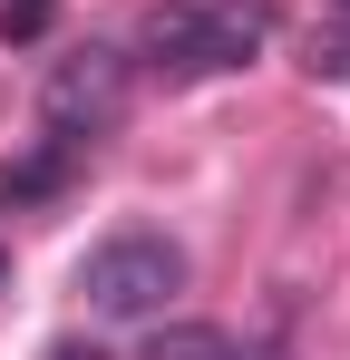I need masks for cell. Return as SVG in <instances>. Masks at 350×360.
<instances>
[{"instance_id": "obj_4", "label": "cell", "mask_w": 350, "mask_h": 360, "mask_svg": "<svg viewBox=\"0 0 350 360\" xmlns=\"http://www.w3.org/2000/svg\"><path fill=\"white\" fill-rule=\"evenodd\" d=\"M136 360H243V351H233V331H214V321H156Z\"/></svg>"}, {"instance_id": "obj_3", "label": "cell", "mask_w": 350, "mask_h": 360, "mask_svg": "<svg viewBox=\"0 0 350 360\" xmlns=\"http://www.w3.org/2000/svg\"><path fill=\"white\" fill-rule=\"evenodd\" d=\"M117 108H127V59L117 49H78V59L49 68V127L68 146L98 136V127H117Z\"/></svg>"}, {"instance_id": "obj_10", "label": "cell", "mask_w": 350, "mask_h": 360, "mask_svg": "<svg viewBox=\"0 0 350 360\" xmlns=\"http://www.w3.org/2000/svg\"><path fill=\"white\" fill-rule=\"evenodd\" d=\"M0 292H10V243H0Z\"/></svg>"}, {"instance_id": "obj_2", "label": "cell", "mask_w": 350, "mask_h": 360, "mask_svg": "<svg viewBox=\"0 0 350 360\" xmlns=\"http://www.w3.org/2000/svg\"><path fill=\"white\" fill-rule=\"evenodd\" d=\"M78 292H88V311H108V321H156L166 292H185V253L166 234H108L78 263Z\"/></svg>"}, {"instance_id": "obj_8", "label": "cell", "mask_w": 350, "mask_h": 360, "mask_svg": "<svg viewBox=\"0 0 350 360\" xmlns=\"http://www.w3.org/2000/svg\"><path fill=\"white\" fill-rule=\"evenodd\" d=\"M49 360H108L98 341H49Z\"/></svg>"}, {"instance_id": "obj_1", "label": "cell", "mask_w": 350, "mask_h": 360, "mask_svg": "<svg viewBox=\"0 0 350 360\" xmlns=\"http://www.w3.org/2000/svg\"><path fill=\"white\" fill-rule=\"evenodd\" d=\"M273 39V20L253 0H166L146 20V59L166 78H224V68H253Z\"/></svg>"}, {"instance_id": "obj_6", "label": "cell", "mask_w": 350, "mask_h": 360, "mask_svg": "<svg viewBox=\"0 0 350 360\" xmlns=\"http://www.w3.org/2000/svg\"><path fill=\"white\" fill-rule=\"evenodd\" d=\"M58 0H0V39H49Z\"/></svg>"}, {"instance_id": "obj_5", "label": "cell", "mask_w": 350, "mask_h": 360, "mask_svg": "<svg viewBox=\"0 0 350 360\" xmlns=\"http://www.w3.org/2000/svg\"><path fill=\"white\" fill-rule=\"evenodd\" d=\"M58 185H68V136L30 166H0V205H30V195H58Z\"/></svg>"}, {"instance_id": "obj_7", "label": "cell", "mask_w": 350, "mask_h": 360, "mask_svg": "<svg viewBox=\"0 0 350 360\" xmlns=\"http://www.w3.org/2000/svg\"><path fill=\"white\" fill-rule=\"evenodd\" d=\"M311 78H350V30H331V20H321V30H311Z\"/></svg>"}, {"instance_id": "obj_9", "label": "cell", "mask_w": 350, "mask_h": 360, "mask_svg": "<svg viewBox=\"0 0 350 360\" xmlns=\"http://www.w3.org/2000/svg\"><path fill=\"white\" fill-rule=\"evenodd\" d=\"M321 20H331V30H350V0H321Z\"/></svg>"}]
</instances>
